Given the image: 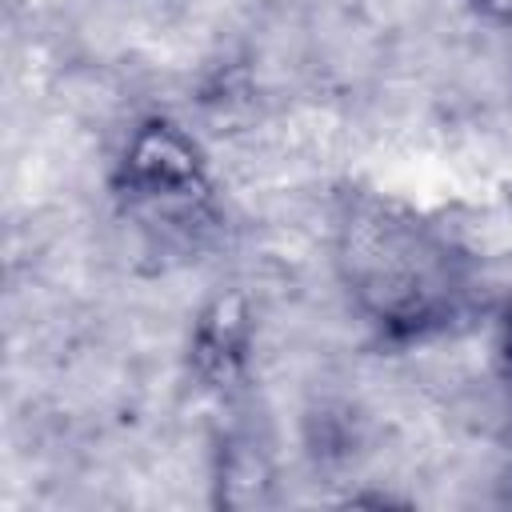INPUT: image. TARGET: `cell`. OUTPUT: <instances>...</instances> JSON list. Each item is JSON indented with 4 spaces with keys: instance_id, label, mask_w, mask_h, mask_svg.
<instances>
[{
    "instance_id": "obj_1",
    "label": "cell",
    "mask_w": 512,
    "mask_h": 512,
    "mask_svg": "<svg viewBox=\"0 0 512 512\" xmlns=\"http://www.w3.org/2000/svg\"><path fill=\"white\" fill-rule=\"evenodd\" d=\"M348 260L356 292L380 316V324L416 332L452 312V260L408 220H364L352 232Z\"/></svg>"
},
{
    "instance_id": "obj_2",
    "label": "cell",
    "mask_w": 512,
    "mask_h": 512,
    "mask_svg": "<svg viewBox=\"0 0 512 512\" xmlns=\"http://www.w3.org/2000/svg\"><path fill=\"white\" fill-rule=\"evenodd\" d=\"M128 188L156 208H184L200 200L204 184L192 144L168 124H148L128 148Z\"/></svg>"
},
{
    "instance_id": "obj_3",
    "label": "cell",
    "mask_w": 512,
    "mask_h": 512,
    "mask_svg": "<svg viewBox=\"0 0 512 512\" xmlns=\"http://www.w3.org/2000/svg\"><path fill=\"white\" fill-rule=\"evenodd\" d=\"M472 4L496 20H512V0H472Z\"/></svg>"
},
{
    "instance_id": "obj_4",
    "label": "cell",
    "mask_w": 512,
    "mask_h": 512,
    "mask_svg": "<svg viewBox=\"0 0 512 512\" xmlns=\"http://www.w3.org/2000/svg\"><path fill=\"white\" fill-rule=\"evenodd\" d=\"M504 360H508V372H512V304H508V316H504Z\"/></svg>"
}]
</instances>
